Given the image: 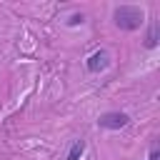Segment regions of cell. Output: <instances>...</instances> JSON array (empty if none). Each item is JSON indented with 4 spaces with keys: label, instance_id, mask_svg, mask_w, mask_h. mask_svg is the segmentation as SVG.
I'll return each instance as SVG.
<instances>
[{
    "label": "cell",
    "instance_id": "obj_1",
    "mask_svg": "<svg viewBox=\"0 0 160 160\" xmlns=\"http://www.w3.org/2000/svg\"><path fill=\"white\" fill-rule=\"evenodd\" d=\"M112 18H115V25H118L120 30H138V28L142 25V18H145V15H142L140 8L120 5V8H115Z\"/></svg>",
    "mask_w": 160,
    "mask_h": 160
},
{
    "label": "cell",
    "instance_id": "obj_2",
    "mask_svg": "<svg viewBox=\"0 0 160 160\" xmlns=\"http://www.w3.org/2000/svg\"><path fill=\"white\" fill-rule=\"evenodd\" d=\"M128 122H130V118H128L125 112H120V110L102 112V115H100V120H98V125H100V128H105V130H120V128H125Z\"/></svg>",
    "mask_w": 160,
    "mask_h": 160
},
{
    "label": "cell",
    "instance_id": "obj_3",
    "mask_svg": "<svg viewBox=\"0 0 160 160\" xmlns=\"http://www.w3.org/2000/svg\"><path fill=\"white\" fill-rule=\"evenodd\" d=\"M85 65H88L90 72H102V70L110 68V52H108V50H95V52L88 58Z\"/></svg>",
    "mask_w": 160,
    "mask_h": 160
},
{
    "label": "cell",
    "instance_id": "obj_4",
    "mask_svg": "<svg viewBox=\"0 0 160 160\" xmlns=\"http://www.w3.org/2000/svg\"><path fill=\"white\" fill-rule=\"evenodd\" d=\"M82 152H85V140H75V142L70 145V150H68V158H65V160H80V158H82Z\"/></svg>",
    "mask_w": 160,
    "mask_h": 160
},
{
    "label": "cell",
    "instance_id": "obj_5",
    "mask_svg": "<svg viewBox=\"0 0 160 160\" xmlns=\"http://www.w3.org/2000/svg\"><path fill=\"white\" fill-rule=\"evenodd\" d=\"M155 45H158V25L152 22V25H150V30H148V35H145V48H148V50H152Z\"/></svg>",
    "mask_w": 160,
    "mask_h": 160
},
{
    "label": "cell",
    "instance_id": "obj_6",
    "mask_svg": "<svg viewBox=\"0 0 160 160\" xmlns=\"http://www.w3.org/2000/svg\"><path fill=\"white\" fill-rule=\"evenodd\" d=\"M85 20V15L82 12H75V15H70V20H68V25H80Z\"/></svg>",
    "mask_w": 160,
    "mask_h": 160
},
{
    "label": "cell",
    "instance_id": "obj_7",
    "mask_svg": "<svg viewBox=\"0 0 160 160\" xmlns=\"http://www.w3.org/2000/svg\"><path fill=\"white\" fill-rule=\"evenodd\" d=\"M148 160H160V152H158V148H152V150H150V158H148Z\"/></svg>",
    "mask_w": 160,
    "mask_h": 160
}]
</instances>
